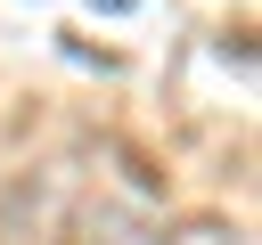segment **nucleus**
Wrapping results in <instances>:
<instances>
[{"mask_svg":"<svg viewBox=\"0 0 262 245\" xmlns=\"http://www.w3.org/2000/svg\"><path fill=\"white\" fill-rule=\"evenodd\" d=\"M156 245H246V229L221 220V212H188V220H172Z\"/></svg>","mask_w":262,"mask_h":245,"instance_id":"1","label":"nucleus"},{"mask_svg":"<svg viewBox=\"0 0 262 245\" xmlns=\"http://www.w3.org/2000/svg\"><path fill=\"white\" fill-rule=\"evenodd\" d=\"M74 245H156V237H139L131 220H90V229H82Z\"/></svg>","mask_w":262,"mask_h":245,"instance_id":"2","label":"nucleus"}]
</instances>
